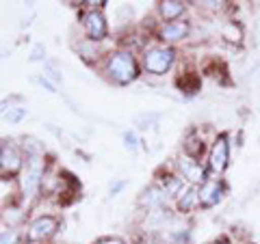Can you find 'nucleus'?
Here are the masks:
<instances>
[{
    "instance_id": "4468645a",
    "label": "nucleus",
    "mask_w": 260,
    "mask_h": 244,
    "mask_svg": "<svg viewBox=\"0 0 260 244\" xmlns=\"http://www.w3.org/2000/svg\"><path fill=\"white\" fill-rule=\"evenodd\" d=\"M200 206V188L198 186H186L182 194L176 199V210L180 214H191Z\"/></svg>"
},
{
    "instance_id": "1a4fd4ad",
    "label": "nucleus",
    "mask_w": 260,
    "mask_h": 244,
    "mask_svg": "<svg viewBox=\"0 0 260 244\" xmlns=\"http://www.w3.org/2000/svg\"><path fill=\"white\" fill-rule=\"evenodd\" d=\"M225 192H228L225 182L219 180V177H210L204 186H200V208L210 210V208L219 206V203L223 201Z\"/></svg>"
},
{
    "instance_id": "412c9836",
    "label": "nucleus",
    "mask_w": 260,
    "mask_h": 244,
    "mask_svg": "<svg viewBox=\"0 0 260 244\" xmlns=\"http://www.w3.org/2000/svg\"><path fill=\"white\" fill-rule=\"evenodd\" d=\"M126 186V182L124 180H119V182H115V184H111V194H117L121 188Z\"/></svg>"
},
{
    "instance_id": "f8f14e48",
    "label": "nucleus",
    "mask_w": 260,
    "mask_h": 244,
    "mask_svg": "<svg viewBox=\"0 0 260 244\" xmlns=\"http://www.w3.org/2000/svg\"><path fill=\"white\" fill-rule=\"evenodd\" d=\"M156 11H158V18L162 20V24L176 22V20H182V15L186 11V3H182V0H160Z\"/></svg>"
},
{
    "instance_id": "39448f33",
    "label": "nucleus",
    "mask_w": 260,
    "mask_h": 244,
    "mask_svg": "<svg viewBox=\"0 0 260 244\" xmlns=\"http://www.w3.org/2000/svg\"><path fill=\"white\" fill-rule=\"evenodd\" d=\"M176 169H178V173H180L182 180L189 184V186H204L210 177H208V167H204L200 160H195V158H189V156H184V153H180L176 160Z\"/></svg>"
},
{
    "instance_id": "dca6fc26",
    "label": "nucleus",
    "mask_w": 260,
    "mask_h": 244,
    "mask_svg": "<svg viewBox=\"0 0 260 244\" xmlns=\"http://www.w3.org/2000/svg\"><path fill=\"white\" fill-rule=\"evenodd\" d=\"M28 117V106L26 104H15V100L3 104V121L9 126L20 124L22 119Z\"/></svg>"
},
{
    "instance_id": "f03ea898",
    "label": "nucleus",
    "mask_w": 260,
    "mask_h": 244,
    "mask_svg": "<svg viewBox=\"0 0 260 244\" xmlns=\"http://www.w3.org/2000/svg\"><path fill=\"white\" fill-rule=\"evenodd\" d=\"M176 61V48L174 46H150L143 50L141 67L150 76H165Z\"/></svg>"
},
{
    "instance_id": "423d86ee",
    "label": "nucleus",
    "mask_w": 260,
    "mask_h": 244,
    "mask_svg": "<svg viewBox=\"0 0 260 244\" xmlns=\"http://www.w3.org/2000/svg\"><path fill=\"white\" fill-rule=\"evenodd\" d=\"M59 218L44 214L32 218L26 227V233H24V240L26 242H48L50 238H54L56 231H59Z\"/></svg>"
},
{
    "instance_id": "2eb2a0df",
    "label": "nucleus",
    "mask_w": 260,
    "mask_h": 244,
    "mask_svg": "<svg viewBox=\"0 0 260 244\" xmlns=\"http://www.w3.org/2000/svg\"><path fill=\"white\" fill-rule=\"evenodd\" d=\"M182 153H184V156H189V158H195V160H200L206 153V145H204L202 136L195 132V130H189V134L184 136Z\"/></svg>"
},
{
    "instance_id": "f257e3e1",
    "label": "nucleus",
    "mask_w": 260,
    "mask_h": 244,
    "mask_svg": "<svg viewBox=\"0 0 260 244\" xmlns=\"http://www.w3.org/2000/svg\"><path fill=\"white\" fill-rule=\"evenodd\" d=\"M141 69L143 67L137 63L135 54L130 50H124V48L109 52L107 59H104V74H107V78L117 87L133 85L135 80L141 76Z\"/></svg>"
},
{
    "instance_id": "0eeeda50",
    "label": "nucleus",
    "mask_w": 260,
    "mask_h": 244,
    "mask_svg": "<svg viewBox=\"0 0 260 244\" xmlns=\"http://www.w3.org/2000/svg\"><path fill=\"white\" fill-rule=\"evenodd\" d=\"M228 167H230V138L223 132L215 138L208 149V171L215 175H221Z\"/></svg>"
},
{
    "instance_id": "ddd939ff",
    "label": "nucleus",
    "mask_w": 260,
    "mask_h": 244,
    "mask_svg": "<svg viewBox=\"0 0 260 244\" xmlns=\"http://www.w3.org/2000/svg\"><path fill=\"white\" fill-rule=\"evenodd\" d=\"M156 184L160 186L162 190H165V194H167L169 199H178L182 194V190L189 186L180 177V173H167V175H162V177H158V180H156Z\"/></svg>"
},
{
    "instance_id": "4be33fe9",
    "label": "nucleus",
    "mask_w": 260,
    "mask_h": 244,
    "mask_svg": "<svg viewBox=\"0 0 260 244\" xmlns=\"http://www.w3.org/2000/svg\"><path fill=\"white\" fill-rule=\"evenodd\" d=\"M213 244H223V242H221V240H219V242H213Z\"/></svg>"
},
{
    "instance_id": "f3484780",
    "label": "nucleus",
    "mask_w": 260,
    "mask_h": 244,
    "mask_svg": "<svg viewBox=\"0 0 260 244\" xmlns=\"http://www.w3.org/2000/svg\"><path fill=\"white\" fill-rule=\"evenodd\" d=\"M22 235L20 231L15 229V227H3V231H0V244H20Z\"/></svg>"
},
{
    "instance_id": "a211bd4d",
    "label": "nucleus",
    "mask_w": 260,
    "mask_h": 244,
    "mask_svg": "<svg viewBox=\"0 0 260 244\" xmlns=\"http://www.w3.org/2000/svg\"><path fill=\"white\" fill-rule=\"evenodd\" d=\"M121 141H124V147L128 151H139V136H137V132H133V130H126L124 134H121Z\"/></svg>"
},
{
    "instance_id": "9b49d317",
    "label": "nucleus",
    "mask_w": 260,
    "mask_h": 244,
    "mask_svg": "<svg viewBox=\"0 0 260 244\" xmlns=\"http://www.w3.org/2000/svg\"><path fill=\"white\" fill-rule=\"evenodd\" d=\"M167 201H169V197H167L165 190H162L156 182L150 184L148 188H145V190L139 194V206H141V208H145L148 212H150V210L165 208V206H167Z\"/></svg>"
},
{
    "instance_id": "6e6552de",
    "label": "nucleus",
    "mask_w": 260,
    "mask_h": 244,
    "mask_svg": "<svg viewBox=\"0 0 260 244\" xmlns=\"http://www.w3.org/2000/svg\"><path fill=\"white\" fill-rule=\"evenodd\" d=\"M83 30L87 39L91 44H98V42H104L109 35V24H107V18H104V13L100 9H89L87 13H83Z\"/></svg>"
},
{
    "instance_id": "6ab92c4d",
    "label": "nucleus",
    "mask_w": 260,
    "mask_h": 244,
    "mask_svg": "<svg viewBox=\"0 0 260 244\" xmlns=\"http://www.w3.org/2000/svg\"><path fill=\"white\" fill-rule=\"evenodd\" d=\"M93 244H126V242L119 240V238H111V235H107V238H98Z\"/></svg>"
},
{
    "instance_id": "20e7f679",
    "label": "nucleus",
    "mask_w": 260,
    "mask_h": 244,
    "mask_svg": "<svg viewBox=\"0 0 260 244\" xmlns=\"http://www.w3.org/2000/svg\"><path fill=\"white\" fill-rule=\"evenodd\" d=\"M24 151L20 145H15L13 141H3L0 145V173H3V180L7 177H15V175H22L24 171Z\"/></svg>"
},
{
    "instance_id": "9d476101",
    "label": "nucleus",
    "mask_w": 260,
    "mask_h": 244,
    "mask_svg": "<svg viewBox=\"0 0 260 244\" xmlns=\"http://www.w3.org/2000/svg\"><path fill=\"white\" fill-rule=\"evenodd\" d=\"M189 32H191V22L189 20H176V22L162 24V26L158 28V32H156V37H158V42L162 46H172V44H178V42H182V39H186Z\"/></svg>"
},
{
    "instance_id": "aec40b11",
    "label": "nucleus",
    "mask_w": 260,
    "mask_h": 244,
    "mask_svg": "<svg viewBox=\"0 0 260 244\" xmlns=\"http://www.w3.org/2000/svg\"><path fill=\"white\" fill-rule=\"evenodd\" d=\"M39 54H46V50H44L42 46H37V48H35V52H32V56H30V61H42L44 56H39Z\"/></svg>"
},
{
    "instance_id": "7ed1b4c3",
    "label": "nucleus",
    "mask_w": 260,
    "mask_h": 244,
    "mask_svg": "<svg viewBox=\"0 0 260 244\" xmlns=\"http://www.w3.org/2000/svg\"><path fill=\"white\" fill-rule=\"evenodd\" d=\"M44 173H46L44 156L26 158V165H24L22 175L18 177L20 192H22L24 199H35V194L39 192V188H42V184H44Z\"/></svg>"
}]
</instances>
